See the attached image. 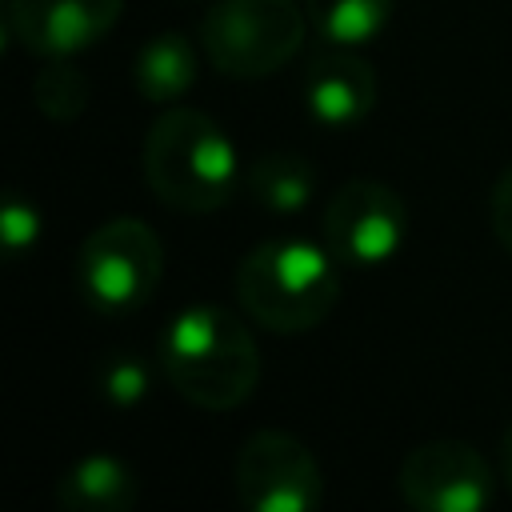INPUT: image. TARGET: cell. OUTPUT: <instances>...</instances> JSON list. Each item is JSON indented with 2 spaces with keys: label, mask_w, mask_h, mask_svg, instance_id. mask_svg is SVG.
<instances>
[{
  "label": "cell",
  "mask_w": 512,
  "mask_h": 512,
  "mask_svg": "<svg viewBox=\"0 0 512 512\" xmlns=\"http://www.w3.org/2000/svg\"><path fill=\"white\" fill-rule=\"evenodd\" d=\"M304 104L312 120L328 128H352L360 124L376 104V72L364 56H356L348 44H332L328 52H316L304 68Z\"/></svg>",
  "instance_id": "cell-10"
},
{
  "label": "cell",
  "mask_w": 512,
  "mask_h": 512,
  "mask_svg": "<svg viewBox=\"0 0 512 512\" xmlns=\"http://www.w3.org/2000/svg\"><path fill=\"white\" fill-rule=\"evenodd\" d=\"M236 496L248 512H312L324 500V472L300 436L260 428L236 448Z\"/></svg>",
  "instance_id": "cell-6"
},
{
  "label": "cell",
  "mask_w": 512,
  "mask_h": 512,
  "mask_svg": "<svg viewBox=\"0 0 512 512\" xmlns=\"http://www.w3.org/2000/svg\"><path fill=\"white\" fill-rule=\"evenodd\" d=\"M140 496L136 472L116 456H84L56 480V504L64 512H128Z\"/></svg>",
  "instance_id": "cell-11"
},
{
  "label": "cell",
  "mask_w": 512,
  "mask_h": 512,
  "mask_svg": "<svg viewBox=\"0 0 512 512\" xmlns=\"http://www.w3.org/2000/svg\"><path fill=\"white\" fill-rule=\"evenodd\" d=\"M308 24L328 44H364L376 32H384L392 16V0H304Z\"/></svg>",
  "instance_id": "cell-14"
},
{
  "label": "cell",
  "mask_w": 512,
  "mask_h": 512,
  "mask_svg": "<svg viewBox=\"0 0 512 512\" xmlns=\"http://www.w3.org/2000/svg\"><path fill=\"white\" fill-rule=\"evenodd\" d=\"M320 236L340 264L372 268L396 256L408 236V208L396 188L380 180H348L340 184L320 220Z\"/></svg>",
  "instance_id": "cell-7"
},
{
  "label": "cell",
  "mask_w": 512,
  "mask_h": 512,
  "mask_svg": "<svg viewBox=\"0 0 512 512\" xmlns=\"http://www.w3.org/2000/svg\"><path fill=\"white\" fill-rule=\"evenodd\" d=\"M308 12L296 0H216L200 20V48L216 72L256 80L280 72L304 44Z\"/></svg>",
  "instance_id": "cell-4"
},
{
  "label": "cell",
  "mask_w": 512,
  "mask_h": 512,
  "mask_svg": "<svg viewBox=\"0 0 512 512\" xmlns=\"http://www.w3.org/2000/svg\"><path fill=\"white\" fill-rule=\"evenodd\" d=\"M96 388L108 404H120V408H132L144 392H148V368L132 356V352H120V356H108L100 368H96Z\"/></svg>",
  "instance_id": "cell-16"
},
{
  "label": "cell",
  "mask_w": 512,
  "mask_h": 512,
  "mask_svg": "<svg viewBox=\"0 0 512 512\" xmlns=\"http://www.w3.org/2000/svg\"><path fill=\"white\" fill-rule=\"evenodd\" d=\"M164 380L204 412H228L244 404L260 380V352L248 324L216 304H192L176 312L160 340Z\"/></svg>",
  "instance_id": "cell-1"
},
{
  "label": "cell",
  "mask_w": 512,
  "mask_h": 512,
  "mask_svg": "<svg viewBox=\"0 0 512 512\" xmlns=\"http://www.w3.org/2000/svg\"><path fill=\"white\" fill-rule=\"evenodd\" d=\"M144 180L176 212L208 216L232 200L236 148L200 108H164L144 136Z\"/></svg>",
  "instance_id": "cell-3"
},
{
  "label": "cell",
  "mask_w": 512,
  "mask_h": 512,
  "mask_svg": "<svg viewBox=\"0 0 512 512\" xmlns=\"http://www.w3.org/2000/svg\"><path fill=\"white\" fill-rule=\"evenodd\" d=\"M400 496L420 512H476L492 500V468L464 440L416 444L400 464Z\"/></svg>",
  "instance_id": "cell-8"
},
{
  "label": "cell",
  "mask_w": 512,
  "mask_h": 512,
  "mask_svg": "<svg viewBox=\"0 0 512 512\" xmlns=\"http://www.w3.org/2000/svg\"><path fill=\"white\" fill-rule=\"evenodd\" d=\"M32 104L56 120L68 124L88 108V80L68 56H48L32 76Z\"/></svg>",
  "instance_id": "cell-15"
},
{
  "label": "cell",
  "mask_w": 512,
  "mask_h": 512,
  "mask_svg": "<svg viewBox=\"0 0 512 512\" xmlns=\"http://www.w3.org/2000/svg\"><path fill=\"white\" fill-rule=\"evenodd\" d=\"M124 0H4L8 36L36 56H76L104 40Z\"/></svg>",
  "instance_id": "cell-9"
},
{
  "label": "cell",
  "mask_w": 512,
  "mask_h": 512,
  "mask_svg": "<svg viewBox=\"0 0 512 512\" xmlns=\"http://www.w3.org/2000/svg\"><path fill=\"white\" fill-rule=\"evenodd\" d=\"M500 464H504V480H508V488H512V428H508L504 440H500Z\"/></svg>",
  "instance_id": "cell-19"
},
{
  "label": "cell",
  "mask_w": 512,
  "mask_h": 512,
  "mask_svg": "<svg viewBox=\"0 0 512 512\" xmlns=\"http://www.w3.org/2000/svg\"><path fill=\"white\" fill-rule=\"evenodd\" d=\"M328 244L304 236L264 240L236 264L240 308L276 336H296L328 320L340 300V272Z\"/></svg>",
  "instance_id": "cell-2"
},
{
  "label": "cell",
  "mask_w": 512,
  "mask_h": 512,
  "mask_svg": "<svg viewBox=\"0 0 512 512\" xmlns=\"http://www.w3.org/2000/svg\"><path fill=\"white\" fill-rule=\"evenodd\" d=\"M132 84L152 104H172L196 84V48L184 32L168 28L152 36L132 64Z\"/></svg>",
  "instance_id": "cell-12"
},
{
  "label": "cell",
  "mask_w": 512,
  "mask_h": 512,
  "mask_svg": "<svg viewBox=\"0 0 512 512\" xmlns=\"http://www.w3.org/2000/svg\"><path fill=\"white\" fill-rule=\"evenodd\" d=\"M248 192L268 212H300L316 192V168L300 152H268L248 168Z\"/></svg>",
  "instance_id": "cell-13"
},
{
  "label": "cell",
  "mask_w": 512,
  "mask_h": 512,
  "mask_svg": "<svg viewBox=\"0 0 512 512\" xmlns=\"http://www.w3.org/2000/svg\"><path fill=\"white\" fill-rule=\"evenodd\" d=\"M488 220H492V232H496V240L504 244V252H512V164H508V168L500 172V180L492 184Z\"/></svg>",
  "instance_id": "cell-18"
},
{
  "label": "cell",
  "mask_w": 512,
  "mask_h": 512,
  "mask_svg": "<svg viewBox=\"0 0 512 512\" xmlns=\"http://www.w3.org/2000/svg\"><path fill=\"white\" fill-rule=\"evenodd\" d=\"M36 232H40L36 208L12 192V196L4 200V212H0V236H4L8 256H20L28 244H36Z\"/></svg>",
  "instance_id": "cell-17"
},
{
  "label": "cell",
  "mask_w": 512,
  "mask_h": 512,
  "mask_svg": "<svg viewBox=\"0 0 512 512\" xmlns=\"http://www.w3.org/2000/svg\"><path fill=\"white\" fill-rule=\"evenodd\" d=\"M164 276V244L140 216H112L92 228L76 252L80 296L104 312L124 316L148 304Z\"/></svg>",
  "instance_id": "cell-5"
}]
</instances>
